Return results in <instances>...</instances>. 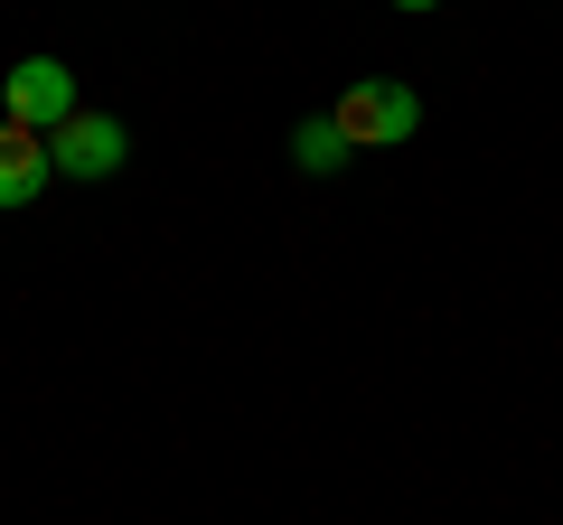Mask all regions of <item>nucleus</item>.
<instances>
[{"label":"nucleus","mask_w":563,"mask_h":525,"mask_svg":"<svg viewBox=\"0 0 563 525\" xmlns=\"http://www.w3.org/2000/svg\"><path fill=\"white\" fill-rule=\"evenodd\" d=\"M395 10H442V0H395Z\"/></svg>","instance_id":"423d86ee"},{"label":"nucleus","mask_w":563,"mask_h":525,"mask_svg":"<svg viewBox=\"0 0 563 525\" xmlns=\"http://www.w3.org/2000/svg\"><path fill=\"white\" fill-rule=\"evenodd\" d=\"M85 103H76V66L66 57H20L10 76H0V122H20V132H57V122H76Z\"/></svg>","instance_id":"f03ea898"},{"label":"nucleus","mask_w":563,"mask_h":525,"mask_svg":"<svg viewBox=\"0 0 563 525\" xmlns=\"http://www.w3.org/2000/svg\"><path fill=\"white\" fill-rule=\"evenodd\" d=\"M47 179H57L47 142H38V132H20V122H0V206H38Z\"/></svg>","instance_id":"20e7f679"},{"label":"nucleus","mask_w":563,"mask_h":525,"mask_svg":"<svg viewBox=\"0 0 563 525\" xmlns=\"http://www.w3.org/2000/svg\"><path fill=\"white\" fill-rule=\"evenodd\" d=\"M47 160H57V179H113L122 160H132V132H122L113 113H76L47 132Z\"/></svg>","instance_id":"7ed1b4c3"},{"label":"nucleus","mask_w":563,"mask_h":525,"mask_svg":"<svg viewBox=\"0 0 563 525\" xmlns=\"http://www.w3.org/2000/svg\"><path fill=\"white\" fill-rule=\"evenodd\" d=\"M329 122L347 132V150H395V142H413V132H422V94L404 76H357Z\"/></svg>","instance_id":"f257e3e1"},{"label":"nucleus","mask_w":563,"mask_h":525,"mask_svg":"<svg viewBox=\"0 0 563 525\" xmlns=\"http://www.w3.org/2000/svg\"><path fill=\"white\" fill-rule=\"evenodd\" d=\"M291 160H301L310 179H329V169H347V132H339L329 113H310V122H301V142H291Z\"/></svg>","instance_id":"39448f33"}]
</instances>
